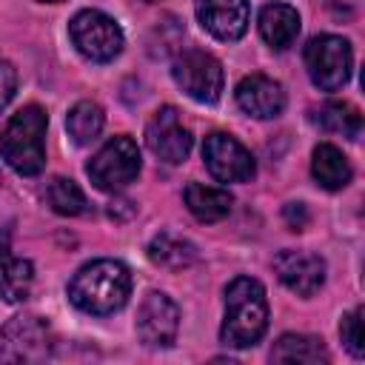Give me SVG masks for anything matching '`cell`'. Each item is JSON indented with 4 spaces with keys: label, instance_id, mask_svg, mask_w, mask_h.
Here are the masks:
<instances>
[{
    "label": "cell",
    "instance_id": "ffe728a7",
    "mask_svg": "<svg viewBox=\"0 0 365 365\" xmlns=\"http://www.w3.org/2000/svg\"><path fill=\"white\" fill-rule=\"evenodd\" d=\"M34 285V265L23 257L0 248V297L6 302H23Z\"/></svg>",
    "mask_w": 365,
    "mask_h": 365
},
{
    "label": "cell",
    "instance_id": "44dd1931",
    "mask_svg": "<svg viewBox=\"0 0 365 365\" xmlns=\"http://www.w3.org/2000/svg\"><path fill=\"white\" fill-rule=\"evenodd\" d=\"M311 120H314L322 131H328V134H342V137H348V140H359V134H362V114H359V108L351 106V103H339V100L325 103L322 108L311 111Z\"/></svg>",
    "mask_w": 365,
    "mask_h": 365
},
{
    "label": "cell",
    "instance_id": "7402d4cb",
    "mask_svg": "<svg viewBox=\"0 0 365 365\" xmlns=\"http://www.w3.org/2000/svg\"><path fill=\"white\" fill-rule=\"evenodd\" d=\"M103 123H106V114L97 103L91 100H80L71 106L68 117H66V128H68V137L77 143V145H88L91 140H97V134L103 131Z\"/></svg>",
    "mask_w": 365,
    "mask_h": 365
},
{
    "label": "cell",
    "instance_id": "4316f807",
    "mask_svg": "<svg viewBox=\"0 0 365 365\" xmlns=\"http://www.w3.org/2000/svg\"><path fill=\"white\" fill-rule=\"evenodd\" d=\"M43 3H57V0H43Z\"/></svg>",
    "mask_w": 365,
    "mask_h": 365
},
{
    "label": "cell",
    "instance_id": "52a82bcc",
    "mask_svg": "<svg viewBox=\"0 0 365 365\" xmlns=\"http://www.w3.org/2000/svg\"><path fill=\"white\" fill-rule=\"evenodd\" d=\"M51 356V331L34 314L11 317L0 328V362L29 365Z\"/></svg>",
    "mask_w": 365,
    "mask_h": 365
},
{
    "label": "cell",
    "instance_id": "6da1fadb",
    "mask_svg": "<svg viewBox=\"0 0 365 365\" xmlns=\"http://www.w3.org/2000/svg\"><path fill=\"white\" fill-rule=\"evenodd\" d=\"M131 294V274L117 259H94L86 262L68 282V299L74 308L106 317L125 305Z\"/></svg>",
    "mask_w": 365,
    "mask_h": 365
},
{
    "label": "cell",
    "instance_id": "2e32d148",
    "mask_svg": "<svg viewBox=\"0 0 365 365\" xmlns=\"http://www.w3.org/2000/svg\"><path fill=\"white\" fill-rule=\"evenodd\" d=\"M182 197H185L188 211L200 222H220L231 214V205H234V197L225 188H211L202 182H188Z\"/></svg>",
    "mask_w": 365,
    "mask_h": 365
},
{
    "label": "cell",
    "instance_id": "3957f363",
    "mask_svg": "<svg viewBox=\"0 0 365 365\" xmlns=\"http://www.w3.org/2000/svg\"><path fill=\"white\" fill-rule=\"evenodd\" d=\"M46 111L40 106H23L0 131V154L9 168L23 177H34L46 165Z\"/></svg>",
    "mask_w": 365,
    "mask_h": 365
},
{
    "label": "cell",
    "instance_id": "7c38bea8",
    "mask_svg": "<svg viewBox=\"0 0 365 365\" xmlns=\"http://www.w3.org/2000/svg\"><path fill=\"white\" fill-rule=\"evenodd\" d=\"M279 282L297 297H314L325 282V262L311 251H282L274 259Z\"/></svg>",
    "mask_w": 365,
    "mask_h": 365
},
{
    "label": "cell",
    "instance_id": "83f0119b",
    "mask_svg": "<svg viewBox=\"0 0 365 365\" xmlns=\"http://www.w3.org/2000/svg\"><path fill=\"white\" fill-rule=\"evenodd\" d=\"M148 3H157V0H148Z\"/></svg>",
    "mask_w": 365,
    "mask_h": 365
},
{
    "label": "cell",
    "instance_id": "ac0fdd59",
    "mask_svg": "<svg viewBox=\"0 0 365 365\" xmlns=\"http://www.w3.org/2000/svg\"><path fill=\"white\" fill-rule=\"evenodd\" d=\"M311 174H314V180L322 185V188H328V191H339V188H345L348 182H351V163H348V157L336 148V145H331V143H319L317 148H314V160H311Z\"/></svg>",
    "mask_w": 365,
    "mask_h": 365
},
{
    "label": "cell",
    "instance_id": "cb8c5ba5",
    "mask_svg": "<svg viewBox=\"0 0 365 365\" xmlns=\"http://www.w3.org/2000/svg\"><path fill=\"white\" fill-rule=\"evenodd\" d=\"M339 336H342L345 348L351 351V356H356V359L365 356V342H362V308H354L351 314L342 317V322H339Z\"/></svg>",
    "mask_w": 365,
    "mask_h": 365
},
{
    "label": "cell",
    "instance_id": "ba28073f",
    "mask_svg": "<svg viewBox=\"0 0 365 365\" xmlns=\"http://www.w3.org/2000/svg\"><path fill=\"white\" fill-rule=\"evenodd\" d=\"M171 77L197 103H217L225 80L220 60L200 48H188L177 54V60L171 63Z\"/></svg>",
    "mask_w": 365,
    "mask_h": 365
},
{
    "label": "cell",
    "instance_id": "4fadbf2b",
    "mask_svg": "<svg viewBox=\"0 0 365 365\" xmlns=\"http://www.w3.org/2000/svg\"><path fill=\"white\" fill-rule=\"evenodd\" d=\"M248 0H197L200 26L217 40H240L248 29Z\"/></svg>",
    "mask_w": 365,
    "mask_h": 365
},
{
    "label": "cell",
    "instance_id": "d6986e66",
    "mask_svg": "<svg viewBox=\"0 0 365 365\" xmlns=\"http://www.w3.org/2000/svg\"><path fill=\"white\" fill-rule=\"evenodd\" d=\"M271 362H297V365H319L328 362V351L319 336L308 334H282L271 348Z\"/></svg>",
    "mask_w": 365,
    "mask_h": 365
},
{
    "label": "cell",
    "instance_id": "5b68a950",
    "mask_svg": "<svg viewBox=\"0 0 365 365\" xmlns=\"http://www.w3.org/2000/svg\"><path fill=\"white\" fill-rule=\"evenodd\" d=\"M354 66L351 43L336 34H319L305 46V68L319 91H336L348 83Z\"/></svg>",
    "mask_w": 365,
    "mask_h": 365
},
{
    "label": "cell",
    "instance_id": "277c9868",
    "mask_svg": "<svg viewBox=\"0 0 365 365\" xmlns=\"http://www.w3.org/2000/svg\"><path fill=\"white\" fill-rule=\"evenodd\" d=\"M68 37L74 48L91 63H108L123 51V29L117 26L114 17L97 9L77 11L68 23Z\"/></svg>",
    "mask_w": 365,
    "mask_h": 365
},
{
    "label": "cell",
    "instance_id": "484cf974",
    "mask_svg": "<svg viewBox=\"0 0 365 365\" xmlns=\"http://www.w3.org/2000/svg\"><path fill=\"white\" fill-rule=\"evenodd\" d=\"M282 217H285V222H288V228L291 231H302L305 225H308V208L302 205V202H288L285 208H282Z\"/></svg>",
    "mask_w": 365,
    "mask_h": 365
},
{
    "label": "cell",
    "instance_id": "8992f818",
    "mask_svg": "<svg viewBox=\"0 0 365 365\" xmlns=\"http://www.w3.org/2000/svg\"><path fill=\"white\" fill-rule=\"evenodd\" d=\"M88 180L100 191H120L140 174V148L131 137H111L86 165Z\"/></svg>",
    "mask_w": 365,
    "mask_h": 365
},
{
    "label": "cell",
    "instance_id": "d4e9b609",
    "mask_svg": "<svg viewBox=\"0 0 365 365\" xmlns=\"http://www.w3.org/2000/svg\"><path fill=\"white\" fill-rule=\"evenodd\" d=\"M14 88H17V71L11 63L0 60V111L9 106V100L14 97Z\"/></svg>",
    "mask_w": 365,
    "mask_h": 365
},
{
    "label": "cell",
    "instance_id": "603a6c76",
    "mask_svg": "<svg viewBox=\"0 0 365 365\" xmlns=\"http://www.w3.org/2000/svg\"><path fill=\"white\" fill-rule=\"evenodd\" d=\"M46 200H48V205H51L57 214H63V217H77V214H83V211L88 208L86 194H83L80 185H77L74 180H68V177H54V180L48 182V188H46Z\"/></svg>",
    "mask_w": 365,
    "mask_h": 365
},
{
    "label": "cell",
    "instance_id": "7a4b0ae2",
    "mask_svg": "<svg viewBox=\"0 0 365 365\" xmlns=\"http://www.w3.org/2000/svg\"><path fill=\"white\" fill-rule=\"evenodd\" d=\"M268 328V299L259 279L237 277L225 288V319L220 339L228 348H251Z\"/></svg>",
    "mask_w": 365,
    "mask_h": 365
},
{
    "label": "cell",
    "instance_id": "e0dca14e",
    "mask_svg": "<svg viewBox=\"0 0 365 365\" xmlns=\"http://www.w3.org/2000/svg\"><path fill=\"white\" fill-rule=\"evenodd\" d=\"M197 245L174 231H160L151 242H148V259L157 262L160 268H168V271H182L188 265L197 262Z\"/></svg>",
    "mask_w": 365,
    "mask_h": 365
},
{
    "label": "cell",
    "instance_id": "9c48e42d",
    "mask_svg": "<svg viewBox=\"0 0 365 365\" xmlns=\"http://www.w3.org/2000/svg\"><path fill=\"white\" fill-rule=\"evenodd\" d=\"M202 160H205V168L211 171V177L220 182H245L257 171L251 151L240 140H234L231 134H222V131H214L205 137Z\"/></svg>",
    "mask_w": 365,
    "mask_h": 365
},
{
    "label": "cell",
    "instance_id": "30bf717a",
    "mask_svg": "<svg viewBox=\"0 0 365 365\" xmlns=\"http://www.w3.org/2000/svg\"><path fill=\"white\" fill-rule=\"evenodd\" d=\"M180 331V308L171 297L151 291L137 311V336L148 348H168Z\"/></svg>",
    "mask_w": 365,
    "mask_h": 365
},
{
    "label": "cell",
    "instance_id": "5bb4252c",
    "mask_svg": "<svg viewBox=\"0 0 365 365\" xmlns=\"http://www.w3.org/2000/svg\"><path fill=\"white\" fill-rule=\"evenodd\" d=\"M237 106L248 114V117H257V120H271V117H279L282 108H285V91L277 80L265 77V74H248L240 80L237 91Z\"/></svg>",
    "mask_w": 365,
    "mask_h": 365
},
{
    "label": "cell",
    "instance_id": "8fae6325",
    "mask_svg": "<svg viewBox=\"0 0 365 365\" xmlns=\"http://www.w3.org/2000/svg\"><path fill=\"white\" fill-rule=\"evenodd\" d=\"M145 145L165 163H182L191 151V134L174 106H163L145 125Z\"/></svg>",
    "mask_w": 365,
    "mask_h": 365
},
{
    "label": "cell",
    "instance_id": "9a60e30c",
    "mask_svg": "<svg viewBox=\"0 0 365 365\" xmlns=\"http://www.w3.org/2000/svg\"><path fill=\"white\" fill-rule=\"evenodd\" d=\"M259 34L271 48H277V51L288 48L299 34L297 9L288 6V3H268L259 11Z\"/></svg>",
    "mask_w": 365,
    "mask_h": 365
}]
</instances>
